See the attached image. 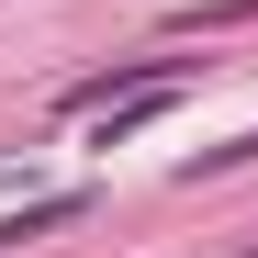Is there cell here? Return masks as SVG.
<instances>
[{
  "instance_id": "cell-1",
  "label": "cell",
  "mask_w": 258,
  "mask_h": 258,
  "mask_svg": "<svg viewBox=\"0 0 258 258\" xmlns=\"http://www.w3.org/2000/svg\"><path fill=\"white\" fill-rule=\"evenodd\" d=\"M180 79H191V56H112L101 79H68V90H56V112H68V123H90V112L135 101V90H180Z\"/></svg>"
}]
</instances>
